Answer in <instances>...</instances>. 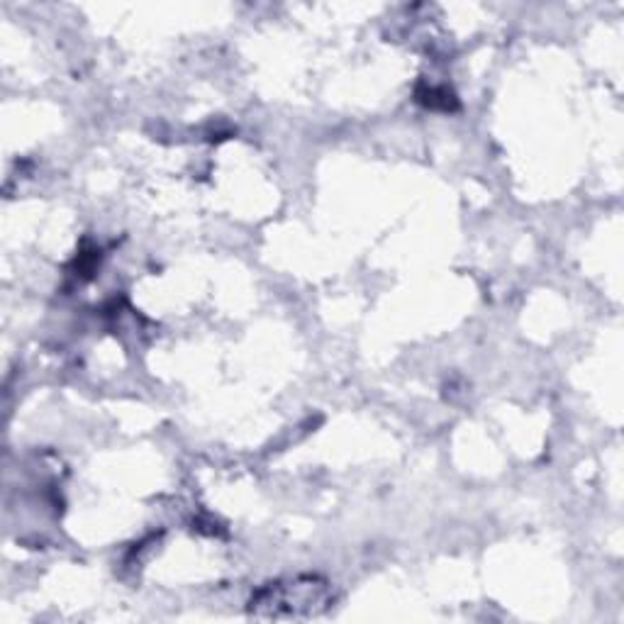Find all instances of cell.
I'll list each match as a JSON object with an SVG mask.
<instances>
[{
	"mask_svg": "<svg viewBox=\"0 0 624 624\" xmlns=\"http://www.w3.org/2000/svg\"><path fill=\"white\" fill-rule=\"evenodd\" d=\"M332 602L330 584L317 576L276 580L251 598L249 610L257 617H313Z\"/></svg>",
	"mask_w": 624,
	"mask_h": 624,
	"instance_id": "6da1fadb",
	"label": "cell"
},
{
	"mask_svg": "<svg viewBox=\"0 0 624 624\" xmlns=\"http://www.w3.org/2000/svg\"><path fill=\"white\" fill-rule=\"evenodd\" d=\"M417 98L425 103L427 108H441V110L454 108V95L447 89H439V86H429L425 91H417Z\"/></svg>",
	"mask_w": 624,
	"mask_h": 624,
	"instance_id": "7a4b0ae2",
	"label": "cell"
}]
</instances>
